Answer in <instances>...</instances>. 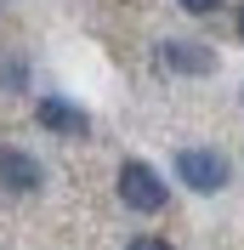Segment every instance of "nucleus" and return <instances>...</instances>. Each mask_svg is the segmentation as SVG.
I'll return each instance as SVG.
<instances>
[{
  "label": "nucleus",
  "instance_id": "f257e3e1",
  "mask_svg": "<svg viewBox=\"0 0 244 250\" xmlns=\"http://www.w3.org/2000/svg\"><path fill=\"white\" fill-rule=\"evenodd\" d=\"M176 176H182L193 193H222L227 176H233V165L216 154V148H182V154H176Z\"/></svg>",
  "mask_w": 244,
  "mask_h": 250
},
{
  "label": "nucleus",
  "instance_id": "f03ea898",
  "mask_svg": "<svg viewBox=\"0 0 244 250\" xmlns=\"http://www.w3.org/2000/svg\"><path fill=\"white\" fill-rule=\"evenodd\" d=\"M120 199L131 205V210H142V216H153V210L165 205V182H159V171L142 165V159H125V165H120Z\"/></svg>",
  "mask_w": 244,
  "mask_h": 250
},
{
  "label": "nucleus",
  "instance_id": "7ed1b4c3",
  "mask_svg": "<svg viewBox=\"0 0 244 250\" xmlns=\"http://www.w3.org/2000/svg\"><path fill=\"white\" fill-rule=\"evenodd\" d=\"M34 120L46 125V131H57V137H85L91 131V114L80 108V103H68V97H40L34 103Z\"/></svg>",
  "mask_w": 244,
  "mask_h": 250
},
{
  "label": "nucleus",
  "instance_id": "20e7f679",
  "mask_svg": "<svg viewBox=\"0 0 244 250\" xmlns=\"http://www.w3.org/2000/svg\"><path fill=\"white\" fill-rule=\"evenodd\" d=\"M159 68H170V74H210L216 51L199 46V40H165L159 46Z\"/></svg>",
  "mask_w": 244,
  "mask_h": 250
},
{
  "label": "nucleus",
  "instance_id": "39448f33",
  "mask_svg": "<svg viewBox=\"0 0 244 250\" xmlns=\"http://www.w3.org/2000/svg\"><path fill=\"white\" fill-rule=\"evenodd\" d=\"M0 188L6 193H34L40 188V165L23 148H0Z\"/></svg>",
  "mask_w": 244,
  "mask_h": 250
},
{
  "label": "nucleus",
  "instance_id": "423d86ee",
  "mask_svg": "<svg viewBox=\"0 0 244 250\" xmlns=\"http://www.w3.org/2000/svg\"><path fill=\"white\" fill-rule=\"evenodd\" d=\"M125 250H170V245H165V239H153V233H137Z\"/></svg>",
  "mask_w": 244,
  "mask_h": 250
},
{
  "label": "nucleus",
  "instance_id": "0eeeda50",
  "mask_svg": "<svg viewBox=\"0 0 244 250\" xmlns=\"http://www.w3.org/2000/svg\"><path fill=\"white\" fill-rule=\"evenodd\" d=\"M182 12H193V17H204V12H216V0H182Z\"/></svg>",
  "mask_w": 244,
  "mask_h": 250
},
{
  "label": "nucleus",
  "instance_id": "6e6552de",
  "mask_svg": "<svg viewBox=\"0 0 244 250\" xmlns=\"http://www.w3.org/2000/svg\"><path fill=\"white\" fill-rule=\"evenodd\" d=\"M239 40H244V6H239Z\"/></svg>",
  "mask_w": 244,
  "mask_h": 250
}]
</instances>
